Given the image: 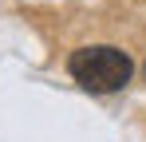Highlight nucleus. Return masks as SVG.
Returning <instances> with one entry per match:
<instances>
[{
  "mask_svg": "<svg viewBox=\"0 0 146 142\" xmlns=\"http://www.w3.org/2000/svg\"><path fill=\"white\" fill-rule=\"evenodd\" d=\"M67 75L83 91L91 95H111V91H122L134 75V59L122 51V47H111V44H95V47H79L67 55Z\"/></svg>",
  "mask_w": 146,
  "mask_h": 142,
  "instance_id": "obj_1",
  "label": "nucleus"
}]
</instances>
